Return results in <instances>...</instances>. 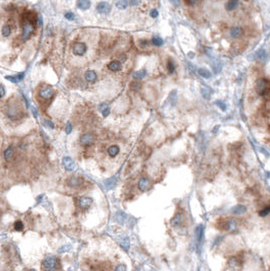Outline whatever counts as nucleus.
<instances>
[{"mask_svg":"<svg viewBox=\"0 0 270 271\" xmlns=\"http://www.w3.org/2000/svg\"><path fill=\"white\" fill-rule=\"evenodd\" d=\"M2 35L4 37H8L11 34V28L9 24H5L3 28H2Z\"/></svg>","mask_w":270,"mask_h":271,"instance_id":"473e14b6","label":"nucleus"},{"mask_svg":"<svg viewBox=\"0 0 270 271\" xmlns=\"http://www.w3.org/2000/svg\"><path fill=\"white\" fill-rule=\"evenodd\" d=\"M59 265V261L56 257H53V256H49L43 261V266H44L46 269H56Z\"/></svg>","mask_w":270,"mask_h":271,"instance_id":"7ed1b4c3","label":"nucleus"},{"mask_svg":"<svg viewBox=\"0 0 270 271\" xmlns=\"http://www.w3.org/2000/svg\"><path fill=\"white\" fill-rule=\"evenodd\" d=\"M184 220V214L182 212H176V214L173 216V218L171 219V225L173 227H179Z\"/></svg>","mask_w":270,"mask_h":271,"instance_id":"1a4fd4ad","label":"nucleus"},{"mask_svg":"<svg viewBox=\"0 0 270 271\" xmlns=\"http://www.w3.org/2000/svg\"><path fill=\"white\" fill-rule=\"evenodd\" d=\"M64 16H65V18L68 19V21H74L75 19V15L72 12H66L64 14Z\"/></svg>","mask_w":270,"mask_h":271,"instance_id":"e433bc0d","label":"nucleus"},{"mask_svg":"<svg viewBox=\"0 0 270 271\" xmlns=\"http://www.w3.org/2000/svg\"><path fill=\"white\" fill-rule=\"evenodd\" d=\"M34 33V25L31 21H24L22 24V39L28 40Z\"/></svg>","mask_w":270,"mask_h":271,"instance_id":"423d86ee","label":"nucleus"},{"mask_svg":"<svg viewBox=\"0 0 270 271\" xmlns=\"http://www.w3.org/2000/svg\"><path fill=\"white\" fill-rule=\"evenodd\" d=\"M232 213L233 214H237V215H241L243 213H245L247 211V208L244 205H237V206H234L232 208Z\"/></svg>","mask_w":270,"mask_h":271,"instance_id":"2eb2a0df","label":"nucleus"},{"mask_svg":"<svg viewBox=\"0 0 270 271\" xmlns=\"http://www.w3.org/2000/svg\"><path fill=\"white\" fill-rule=\"evenodd\" d=\"M84 77H85V79H86V81L95 82L96 80V73L93 70H89V71L85 72Z\"/></svg>","mask_w":270,"mask_h":271,"instance_id":"f3484780","label":"nucleus"},{"mask_svg":"<svg viewBox=\"0 0 270 271\" xmlns=\"http://www.w3.org/2000/svg\"><path fill=\"white\" fill-rule=\"evenodd\" d=\"M120 245H121V247L123 248V249H125V250L127 251L128 249H129V247H130L129 238H127V237H124V238L120 241Z\"/></svg>","mask_w":270,"mask_h":271,"instance_id":"393cba45","label":"nucleus"},{"mask_svg":"<svg viewBox=\"0 0 270 271\" xmlns=\"http://www.w3.org/2000/svg\"><path fill=\"white\" fill-rule=\"evenodd\" d=\"M28 271H36L35 269H30V270H28Z\"/></svg>","mask_w":270,"mask_h":271,"instance_id":"864d4df0","label":"nucleus"},{"mask_svg":"<svg viewBox=\"0 0 270 271\" xmlns=\"http://www.w3.org/2000/svg\"><path fill=\"white\" fill-rule=\"evenodd\" d=\"M145 75H146V71L145 70H139V71H136L133 76H134L135 79H142Z\"/></svg>","mask_w":270,"mask_h":271,"instance_id":"72a5a7b5","label":"nucleus"},{"mask_svg":"<svg viewBox=\"0 0 270 271\" xmlns=\"http://www.w3.org/2000/svg\"><path fill=\"white\" fill-rule=\"evenodd\" d=\"M77 7L81 10H86L90 7V1L89 0H78L77 1Z\"/></svg>","mask_w":270,"mask_h":271,"instance_id":"6ab92c4d","label":"nucleus"},{"mask_svg":"<svg viewBox=\"0 0 270 271\" xmlns=\"http://www.w3.org/2000/svg\"><path fill=\"white\" fill-rule=\"evenodd\" d=\"M24 77V73H19L18 74V75H9V76H5V78L7 79V80H9L11 82H13V83H16V82H19L22 80V78Z\"/></svg>","mask_w":270,"mask_h":271,"instance_id":"dca6fc26","label":"nucleus"},{"mask_svg":"<svg viewBox=\"0 0 270 271\" xmlns=\"http://www.w3.org/2000/svg\"><path fill=\"white\" fill-rule=\"evenodd\" d=\"M65 132H66V134H70L71 132H72V125H71L70 122H68V123L66 124V127H65Z\"/></svg>","mask_w":270,"mask_h":271,"instance_id":"58836bf2","label":"nucleus"},{"mask_svg":"<svg viewBox=\"0 0 270 271\" xmlns=\"http://www.w3.org/2000/svg\"><path fill=\"white\" fill-rule=\"evenodd\" d=\"M198 73L204 78H209L210 76H211V74H210L209 71L207 69H204V68H200V69L198 70Z\"/></svg>","mask_w":270,"mask_h":271,"instance_id":"2f4dec72","label":"nucleus"},{"mask_svg":"<svg viewBox=\"0 0 270 271\" xmlns=\"http://www.w3.org/2000/svg\"><path fill=\"white\" fill-rule=\"evenodd\" d=\"M108 68L111 71H119L121 69V62L119 61H112L108 64Z\"/></svg>","mask_w":270,"mask_h":271,"instance_id":"412c9836","label":"nucleus"},{"mask_svg":"<svg viewBox=\"0 0 270 271\" xmlns=\"http://www.w3.org/2000/svg\"><path fill=\"white\" fill-rule=\"evenodd\" d=\"M171 2L173 3V5H175L176 7H178L180 5V0H170Z\"/></svg>","mask_w":270,"mask_h":271,"instance_id":"de8ad7c7","label":"nucleus"},{"mask_svg":"<svg viewBox=\"0 0 270 271\" xmlns=\"http://www.w3.org/2000/svg\"><path fill=\"white\" fill-rule=\"evenodd\" d=\"M256 57H257L258 59H260V60H265V59H266V57H267L266 51L264 50V49L259 50L257 53H256Z\"/></svg>","mask_w":270,"mask_h":271,"instance_id":"c756f323","label":"nucleus"},{"mask_svg":"<svg viewBox=\"0 0 270 271\" xmlns=\"http://www.w3.org/2000/svg\"><path fill=\"white\" fill-rule=\"evenodd\" d=\"M127 1H128V3L130 5H132V6H136V5H138L140 3L141 0H127Z\"/></svg>","mask_w":270,"mask_h":271,"instance_id":"79ce46f5","label":"nucleus"},{"mask_svg":"<svg viewBox=\"0 0 270 271\" xmlns=\"http://www.w3.org/2000/svg\"><path fill=\"white\" fill-rule=\"evenodd\" d=\"M151 43H152L153 45H155V46H161L164 42H163V40H161V38H153Z\"/></svg>","mask_w":270,"mask_h":271,"instance_id":"c9c22d12","label":"nucleus"},{"mask_svg":"<svg viewBox=\"0 0 270 271\" xmlns=\"http://www.w3.org/2000/svg\"><path fill=\"white\" fill-rule=\"evenodd\" d=\"M79 142L83 146H90L95 143V135L92 133H84L79 138Z\"/></svg>","mask_w":270,"mask_h":271,"instance_id":"20e7f679","label":"nucleus"},{"mask_svg":"<svg viewBox=\"0 0 270 271\" xmlns=\"http://www.w3.org/2000/svg\"><path fill=\"white\" fill-rule=\"evenodd\" d=\"M115 271H127V267H126V265L125 264H120V265H118V266L116 267Z\"/></svg>","mask_w":270,"mask_h":271,"instance_id":"a19ab883","label":"nucleus"},{"mask_svg":"<svg viewBox=\"0 0 270 271\" xmlns=\"http://www.w3.org/2000/svg\"><path fill=\"white\" fill-rule=\"evenodd\" d=\"M203 235H204L203 225L202 224L197 225V227H196V229H195V237H196V240H197V242H198L199 244L202 242Z\"/></svg>","mask_w":270,"mask_h":271,"instance_id":"4468645a","label":"nucleus"},{"mask_svg":"<svg viewBox=\"0 0 270 271\" xmlns=\"http://www.w3.org/2000/svg\"><path fill=\"white\" fill-rule=\"evenodd\" d=\"M54 95V92L52 88L50 87H46V88H43V90H40V96H42L43 99L45 100H49Z\"/></svg>","mask_w":270,"mask_h":271,"instance_id":"f8f14e48","label":"nucleus"},{"mask_svg":"<svg viewBox=\"0 0 270 271\" xmlns=\"http://www.w3.org/2000/svg\"><path fill=\"white\" fill-rule=\"evenodd\" d=\"M32 112L34 114V117L37 118V117H38V112H37V110L35 109V107H32Z\"/></svg>","mask_w":270,"mask_h":271,"instance_id":"09e8293b","label":"nucleus"},{"mask_svg":"<svg viewBox=\"0 0 270 271\" xmlns=\"http://www.w3.org/2000/svg\"><path fill=\"white\" fill-rule=\"evenodd\" d=\"M212 69H213V71H214L215 73H218L220 71V69H221V65H220V63L218 61H215L214 63L212 64Z\"/></svg>","mask_w":270,"mask_h":271,"instance_id":"f704fd0d","label":"nucleus"},{"mask_svg":"<svg viewBox=\"0 0 270 271\" xmlns=\"http://www.w3.org/2000/svg\"><path fill=\"white\" fill-rule=\"evenodd\" d=\"M188 68L192 71V72H194V71H195V70H194V68H193V66H192V64H190V63H189V64H188Z\"/></svg>","mask_w":270,"mask_h":271,"instance_id":"3c124183","label":"nucleus"},{"mask_svg":"<svg viewBox=\"0 0 270 271\" xmlns=\"http://www.w3.org/2000/svg\"><path fill=\"white\" fill-rule=\"evenodd\" d=\"M120 152V148H119L118 145H111V146L108 148V153L111 158H115L116 155H119Z\"/></svg>","mask_w":270,"mask_h":271,"instance_id":"a211bd4d","label":"nucleus"},{"mask_svg":"<svg viewBox=\"0 0 270 271\" xmlns=\"http://www.w3.org/2000/svg\"><path fill=\"white\" fill-rule=\"evenodd\" d=\"M238 3H239V0H229L226 4V8L227 10H233L238 6Z\"/></svg>","mask_w":270,"mask_h":271,"instance_id":"b1692460","label":"nucleus"},{"mask_svg":"<svg viewBox=\"0 0 270 271\" xmlns=\"http://www.w3.org/2000/svg\"><path fill=\"white\" fill-rule=\"evenodd\" d=\"M148 187H149V180L148 179L145 178V177H143V178H141L139 180V182H138L139 190L142 191V192H144V191H146L148 189Z\"/></svg>","mask_w":270,"mask_h":271,"instance_id":"ddd939ff","label":"nucleus"},{"mask_svg":"<svg viewBox=\"0 0 270 271\" xmlns=\"http://www.w3.org/2000/svg\"><path fill=\"white\" fill-rule=\"evenodd\" d=\"M116 6H117V8H119V9H125V8H127V6H128V1L127 0H118V1L116 2Z\"/></svg>","mask_w":270,"mask_h":271,"instance_id":"cd10ccee","label":"nucleus"},{"mask_svg":"<svg viewBox=\"0 0 270 271\" xmlns=\"http://www.w3.org/2000/svg\"><path fill=\"white\" fill-rule=\"evenodd\" d=\"M96 10L99 11L101 14H108L111 10V6L108 2H99V3L96 5Z\"/></svg>","mask_w":270,"mask_h":271,"instance_id":"9b49d317","label":"nucleus"},{"mask_svg":"<svg viewBox=\"0 0 270 271\" xmlns=\"http://www.w3.org/2000/svg\"><path fill=\"white\" fill-rule=\"evenodd\" d=\"M116 183H117V179H116V177H113V178H110L106 180V181L104 182V185L106 186L107 189H112L113 187H115Z\"/></svg>","mask_w":270,"mask_h":271,"instance_id":"aec40b11","label":"nucleus"},{"mask_svg":"<svg viewBox=\"0 0 270 271\" xmlns=\"http://www.w3.org/2000/svg\"><path fill=\"white\" fill-rule=\"evenodd\" d=\"M92 204H93V198L90 197H80L78 200V206L82 210L87 209Z\"/></svg>","mask_w":270,"mask_h":271,"instance_id":"9d476101","label":"nucleus"},{"mask_svg":"<svg viewBox=\"0 0 270 271\" xmlns=\"http://www.w3.org/2000/svg\"><path fill=\"white\" fill-rule=\"evenodd\" d=\"M13 229H14V230H16V232H21V230H24V222L21 220H16L13 224Z\"/></svg>","mask_w":270,"mask_h":271,"instance_id":"c85d7f7f","label":"nucleus"},{"mask_svg":"<svg viewBox=\"0 0 270 271\" xmlns=\"http://www.w3.org/2000/svg\"><path fill=\"white\" fill-rule=\"evenodd\" d=\"M62 165H63L64 169L68 171V172H71L75 169V162H73V159L69 158V156H65L62 159Z\"/></svg>","mask_w":270,"mask_h":271,"instance_id":"6e6552de","label":"nucleus"},{"mask_svg":"<svg viewBox=\"0 0 270 271\" xmlns=\"http://www.w3.org/2000/svg\"><path fill=\"white\" fill-rule=\"evenodd\" d=\"M68 250H69V248H67V249H66V248L63 247V248H60V249H59L58 251H59V253H62V252H66V251H68Z\"/></svg>","mask_w":270,"mask_h":271,"instance_id":"8fccbe9b","label":"nucleus"},{"mask_svg":"<svg viewBox=\"0 0 270 271\" xmlns=\"http://www.w3.org/2000/svg\"><path fill=\"white\" fill-rule=\"evenodd\" d=\"M66 182L68 186L70 188H73V189H78L83 184V180H82L81 177H78V176H71L67 179Z\"/></svg>","mask_w":270,"mask_h":271,"instance_id":"f03ea898","label":"nucleus"},{"mask_svg":"<svg viewBox=\"0 0 270 271\" xmlns=\"http://www.w3.org/2000/svg\"><path fill=\"white\" fill-rule=\"evenodd\" d=\"M5 96V88L2 84H0V98H3Z\"/></svg>","mask_w":270,"mask_h":271,"instance_id":"c03bdc74","label":"nucleus"},{"mask_svg":"<svg viewBox=\"0 0 270 271\" xmlns=\"http://www.w3.org/2000/svg\"><path fill=\"white\" fill-rule=\"evenodd\" d=\"M45 271H57L56 269H46Z\"/></svg>","mask_w":270,"mask_h":271,"instance_id":"603ef678","label":"nucleus"},{"mask_svg":"<svg viewBox=\"0 0 270 271\" xmlns=\"http://www.w3.org/2000/svg\"><path fill=\"white\" fill-rule=\"evenodd\" d=\"M12 155H13V147L12 146L7 147L4 152V158L6 159V161H9L11 158V156H12Z\"/></svg>","mask_w":270,"mask_h":271,"instance_id":"bb28decb","label":"nucleus"},{"mask_svg":"<svg viewBox=\"0 0 270 271\" xmlns=\"http://www.w3.org/2000/svg\"><path fill=\"white\" fill-rule=\"evenodd\" d=\"M236 225H237V222L233 218H223L216 222V227L221 230H233L236 229Z\"/></svg>","mask_w":270,"mask_h":271,"instance_id":"f257e3e1","label":"nucleus"},{"mask_svg":"<svg viewBox=\"0 0 270 271\" xmlns=\"http://www.w3.org/2000/svg\"><path fill=\"white\" fill-rule=\"evenodd\" d=\"M168 70H169L170 73H173L175 71V66H174V63H173V62L169 61V63H168Z\"/></svg>","mask_w":270,"mask_h":271,"instance_id":"4c0bfd02","label":"nucleus"},{"mask_svg":"<svg viewBox=\"0 0 270 271\" xmlns=\"http://www.w3.org/2000/svg\"><path fill=\"white\" fill-rule=\"evenodd\" d=\"M73 54L76 56H82L86 52V45L82 42H75L72 47Z\"/></svg>","mask_w":270,"mask_h":271,"instance_id":"39448f33","label":"nucleus"},{"mask_svg":"<svg viewBox=\"0 0 270 271\" xmlns=\"http://www.w3.org/2000/svg\"><path fill=\"white\" fill-rule=\"evenodd\" d=\"M268 214H270V204L267 205L266 207H264L263 209H261L259 211V215L262 216V217H265Z\"/></svg>","mask_w":270,"mask_h":271,"instance_id":"7c9ffc66","label":"nucleus"},{"mask_svg":"<svg viewBox=\"0 0 270 271\" xmlns=\"http://www.w3.org/2000/svg\"><path fill=\"white\" fill-rule=\"evenodd\" d=\"M242 35H243V30H242L241 28L236 27V28H233L231 30V36L233 38H239V37H241Z\"/></svg>","mask_w":270,"mask_h":271,"instance_id":"4be33fe9","label":"nucleus"},{"mask_svg":"<svg viewBox=\"0 0 270 271\" xmlns=\"http://www.w3.org/2000/svg\"><path fill=\"white\" fill-rule=\"evenodd\" d=\"M268 87H269V83L266 79H259L257 81V83H256V90L260 95H264L268 90Z\"/></svg>","mask_w":270,"mask_h":271,"instance_id":"0eeeda50","label":"nucleus"},{"mask_svg":"<svg viewBox=\"0 0 270 271\" xmlns=\"http://www.w3.org/2000/svg\"><path fill=\"white\" fill-rule=\"evenodd\" d=\"M158 14V10L156 9H152L151 11H150V16H151V18H156Z\"/></svg>","mask_w":270,"mask_h":271,"instance_id":"49530a36","label":"nucleus"},{"mask_svg":"<svg viewBox=\"0 0 270 271\" xmlns=\"http://www.w3.org/2000/svg\"><path fill=\"white\" fill-rule=\"evenodd\" d=\"M99 111L102 112V114H103L104 117H108L110 114V107L108 104H102L101 106H99Z\"/></svg>","mask_w":270,"mask_h":271,"instance_id":"5701e85b","label":"nucleus"},{"mask_svg":"<svg viewBox=\"0 0 270 271\" xmlns=\"http://www.w3.org/2000/svg\"><path fill=\"white\" fill-rule=\"evenodd\" d=\"M131 88L132 90H138L139 88H140V83L137 82V81H133L131 83Z\"/></svg>","mask_w":270,"mask_h":271,"instance_id":"ea45409f","label":"nucleus"},{"mask_svg":"<svg viewBox=\"0 0 270 271\" xmlns=\"http://www.w3.org/2000/svg\"><path fill=\"white\" fill-rule=\"evenodd\" d=\"M201 95L203 96V98L205 99H209L210 96H211V90H210L209 87H202L201 88Z\"/></svg>","mask_w":270,"mask_h":271,"instance_id":"a878e982","label":"nucleus"},{"mask_svg":"<svg viewBox=\"0 0 270 271\" xmlns=\"http://www.w3.org/2000/svg\"><path fill=\"white\" fill-rule=\"evenodd\" d=\"M45 125H46L47 127L51 128V129H53V128H54V124L51 121H48V120H46V121H45Z\"/></svg>","mask_w":270,"mask_h":271,"instance_id":"a18cd8bd","label":"nucleus"},{"mask_svg":"<svg viewBox=\"0 0 270 271\" xmlns=\"http://www.w3.org/2000/svg\"><path fill=\"white\" fill-rule=\"evenodd\" d=\"M216 105H218V107H220L223 111H226V104H224V103L220 102V101H217V102H216Z\"/></svg>","mask_w":270,"mask_h":271,"instance_id":"37998d69","label":"nucleus"}]
</instances>
